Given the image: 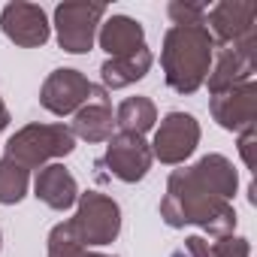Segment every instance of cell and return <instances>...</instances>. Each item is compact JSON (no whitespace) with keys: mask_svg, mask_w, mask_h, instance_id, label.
<instances>
[{"mask_svg":"<svg viewBox=\"0 0 257 257\" xmlns=\"http://www.w3.org/2000/svg\"><path fill=\"white\" fill-rule=\"evenodd\" d=\"M161 215L170 227L203 224L215 239L230 236L236 227V212L227 206V200L206 191L191 170H176L170 176L167 197L161 203Z\"/></svg>","mask_w":257,"mask_h":257,"instance_id":"6da1fadb","label":"cell"},{"mask_svg":"<svg viewBox=\"0 0 257 257\" xmlns=\"http://www.w3.org/2000/svg\"><path fill=\"white\" fill-rule=\"evenodd\" d=\"M212 61V37L200 25H176L164 40V73L167 85L179 94H191L203 85Z\"/></svg>","mask_w":257,"mask_h":257,"instance_id":"7a4b0ae2","label":"cell"},{"mask_svg":"<svg viewBox=\"0 0 257 257\" xmlns=\"http://www.w3.org/2000/svg\"><path fill=\"white\" fill-rule=\"evenodd\" d=\"M76 149V137L64 124H28L7 143V158L22 164L25 170L46 167V161L64 158Z\"/></svg>","mask_w":257,"mask_h":257,"instance_id":"3957f363","label":"cell"},{"mask_svg":"<svg viewBox=\"0 0 257 257\" xmlns=\"http://www.w3.org/2000/svg\"><path fill=\"white\" fill-rule=\"evenodd\" d=\"M70 221L85 248L109 245L121 230V209L112 197L88 191V194H79V209H76V218Z\"/></svg>","mask_w":257,"mask_h":257,"instance_id":"277c9868","label":"cell"},{"mask_svg":"<svg viewBox=\"0 0 257 257\" xmlns=\"http://www.w3.org/2000/svg\"><path fill=\"white\" fill-rule=\"evenodd\" d=\"M197 143H200L197 118L188 115V112H170L161 121L158 134H155V143L149 149H152V158H158L161 164H182L185 158H191Z\"/></svg>","mask_w":257,"mask_h":257,"instance_id":"5b68a950","label":"cell"},{"mask_svg":"<svg viewBox=\"0 0 257 257\" xmlns=\"http://www.w3.org/2000/svg\"><path fill=\"white\" fill-rule=\"evenodd\" d=\"M106 16V7L100 4H64L55 13L58 22V43L64 52L85 55L94 46V31L97 22Z\"/></svg>","mask_w":257,"mask_h":257,"instance_id":"8992f818","label":"cell"},{"mask_svg":"<svg viewBox=\"0 0 257 257\" xmlns=\"http://www.w3.org/2000/svg\"><path fill=\"white\" fill-rule=\"evenodd\" d=\"M103 164L112 170L115 179L134 185V182L146 179V173L152 167V149H149V143L140 134H124L121 131V134H115L109 140Z\"/></svg>","mask_w":257,"mask_h":257,"instance_id":"52a82bcc","label":"cell"},{"mask_svg":"<svg viewBox=\"0 0 257 257\" xmlns=\"http://www.w3.org/2000/svg\"><path fill=\"white\" fill-rule=\"evenodd\" d=\"M94 97V85L79 73V70H55L43 91H40V103L52 112V115H70L79 112L88 100Z\"/></svg>","mask_w":257,"mask_h":257,"instance_id":"ba28073f","label":"cell"},{"mask_svg":"<svg viewBox=\"0 0 257 257\" xmlns=\"http://www.w3.org/2000/svg\"><path fill=\"white\" fill-rule=\"evenodd\" d=\"M4 34L25 46V49H34V46H43L49 40V22H46V13L34 4H10L4 10Z\"/></svg>","mask_w":257,"mask_h":257,"instance_id":"9c48e42d","label":"cell"},{"mask_svg":"<svg viewBox=\"0 0 257 257\" xmlns=\"http://www.w3.org/2000/svg\"><path fill=\"white\" fill-rule=\"evenodd\" d=\"M34 191H37V200H43L55 212H67L79 200V185H76L73 173L64 164L40 167L37 182H34Z\"/></svg>","mask_w":257,"mask_h":257,"instance_id":"30bf717a","label":"cell"},{"mask_svg":"<svg viewBox=\"0 0 257 257\" xmlns=\"http://www.w3.org/2000/svg\"><path fill=\"white\" fill-rule=\"evenodd\" d=\"M212 115H215V121L221 127H227V131L251 127V121H254V85L230 88L224 94H215Z\"/></svg>","mask_w":257,"mask_h":257,"instance_id":"8fae6325","label":"cell"},{"mask_svg":"<svg viewBox=\"0 0 257 257\" xmlns=\"http://www.w3.org/2000/svg\"><path fill=\"white\" fill-rule=\"evenodd\" d=\"M100 46L112 58H131L146 49V34H143L140 22L127 19V16H112L100 28Z\"/></svg>","mask_w":257,"mask_h":257,"instance_id":"7c38bea8","label":"cell"},{"mask_svg":"<svg viewBox=\"0 0 257 257\" xmlns=\"http://www.w3.org/2000/svg\"><path fill=\"white\" fill-rule=\"evenodd\" d=\"M73 137L85 140V143H109L112 140V131H115V118H112V109L109 103H88L76 112V121H73Z\"/></svg>","mask_w":257,"mask_h":257,"instance_id":"4fadbf2b","label":"cell"},{"mask_svg":"<svg viewBox=\"0 0 257 257\" xmlns=\"http://www.w3.org/2000/svg\"><path fill=\"white\" fill-rule=\"evenodd\" d=\"M191 173L200 179V185H203L206 191H212V194L221 197V200L233 197V191H236V170H233V164H230L227 158H221V155L203 158Z\"/></svg>","mask_w":257,"mask_h":257,"instance_id":"5bb4252c","label":"cell"},{"mask_svg":"<svg viewBox=\"0 0 257 257\" xmlns=\"http://www.w3.org/2000/svg\"><path fill=\"white\" fill-rule=\"evenodd\" d=\"M152 67V52L143 49L131 58H112L100 67V76H103V85L106 88H124L131 82H140Z\"/></svg>","mask_w":257,"mask_h":257,"instance_id":"9a60e30c","label":"cell"},{"mask_svg":"<svg viewBox=\"0 0 257 257\" xmlns=\"http://www.w3.org/2000/svg\"><path fill=\"white\" fill-rule=\"evenodd\" d=\"M251 70H254V64H251V49H227L224 55H221V61H218V70L209 76V88L215 91V94H224V91H230L239 79H248L251 76Z\"/></svg>","mask_w":257,"mask_h":257,"instance_id":"2e32d148","label":"cell"},{"mask_svg":"<svg viewBox=\"0 0 257 257\" xmlns=\"http://www.w3.org/2000/svg\"><path fill=\"white\" fill-rule=\"evenodd\" d=\"M115 121H118V127H121L124 134H140L143 137L146 131H152V127H155L158 109H155V103L149 97H127L118 106Z\"/></svg>","mask_w":257,"mask_h":257,"instance_id":"e0dca14e","label":"cell"},{"mask_svg":"<svg viewBox=\"0 0 257 257\" xmlns=\"http://www.w3.org/2000/svg\"><path fill=\"white\" fill-rule=\"evenodd\" d=\"M28 185H31V170H25L13 158L0 161V203L4 206L19 203L28 194Z\"/></svg>","mask_w":257,"mask_h":257,"instance_id":"ac0fdd59","label":"cell"},{"mask_svg":"<svg viewBox=\"0 0 257 257\" xmlns=\"http://www.w3.org/2000/svg\"><path fill=\"white\" fill-rule=\"evenodd\" d=\"M82 254H85V245L79 242L73 221L58 224L49 236V257H82Z\"/></svg>","mask_w":257,"mask_h":257,"instance_id":"d6986e66","label":"cell"},{"mask_svg":"<svg viewBox=\"0 0 257 257\" xmlns=\"http://www.w3.org/2000/svg\"><path fill=\"white\" fill-rule=\"evenodd\" d=\"M182 257H209V242H203L200 236H191V239H185Z\"/></svg>","mask_w":257,"mask_h":257,"instance_id":"ffe728a7","label":"cell"},{"mask_svg":"<svg viewBox=\"0 0 257 257\" xmlns=\"http://www.w3.org/2000/svg\"><path fill=\"white\" fill-rule=\"evenodd\" d=\"M10 124V112H7V106H4V100H0V131Z\"/></svg>","mask_w":257,"mask_h":257,"instance_id":"44dd1931","label":"cell"},{"mask_svg":"<svg viewBox=\"0 0 257 257\" xmlns=\"http://www.w3.org/2000/svg\"><path fill=\"white\" fill-rule=\"evenodd\" d=\"M82 257H106V254H94V251H85Z\"/></svg>","mask_w":257,"mask_h":257,"instance_id":"7402d4cb","label":"cell"}]
</instances>
